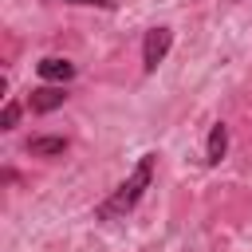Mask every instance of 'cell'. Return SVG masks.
Returning <instances> with one entry per match:
<instances>
[{
	"label": "cell",
	"mask_w": 252,
	"mask_h": 252,
	"mask_svg": "<svg viewBox=\"0 0 252 252\" xmlns=\"http://www.w3.org/2000/svg\"><path fill=\"white\" fill-rule=\"evenodd\" d=\"M35 71H39V79L43 83H67V79H75V63L71 59H59V55H47V59H39L35 63Z\"/></svg>",
	"instance_id": "4"
},
{
	"label": "cell",
	"mask_w": 252,
	"mask_h": 252,
	"mask_svg": "<svg viewBox=\"0 0 252 252\" xmlns=\"http://www.w3.org/2000/svg\"><path fill=\"white\" fill-rule=\"evenodd\" d=\"M28 154H32V158H63V154H67V138H59V134H51V138H32V142H28Z\"/></svg>",
	"instance_id": "6"
},
{
	"label": "cell",
	"mask_w": 252,
	"mask_h": 252,
	"mask_svg": "<svg viewBox=\"0 0 252 252\" xmlns=\"http://www.w3.org/2000/svg\"><path fill=\"white\" fill-rule=\"evenodd\" d=\"M16 122H20V102H8L0 114V130H16Z\"/></svg>",
	"instance_id": "7"
},
{
	"label": "cell",
	"mask_w": 252,
	"mask_h": 252,
	"mask_svg": "<svg viewBox=\"0 0 252 252\" xmlns=\"http://www.w3.org/2000/svg\"><path fill=\"white\" fill-rule=\"evenodd\" d=\"M228 4H240V0H228Z\"/></svg>",
	"instance_id": "9"
},
{
	"label": "cell",
	"mask_w": 252,
	"mask_h": 252,
	"mask_svg": "<svg viewBox=\"0 0 252 252\" xmlns=\"http://www.w3.org/2000/svg\"><path fill=\"white\" fill-rule=\"evenodd\" d=\"M55 4H87V8H106V12H114V8H118L114 0H55Z\"/></svg>",
	"instance_id": "8"
},
{
	"label": "cell",
	"mask_w": 252,
	"mask_h": 252,
	"mask_svg": "<svg viewBox=\"0 0 252 252\" xmlns=\"http://www.w3.org/2000/svg\"><path fill=\"white\" fill-rule=\"evenodd\" d=\"M63 102H67V91H63V87H55V83L35 87V91H32V98H28V106H32L35 114H51V110H59Z\"/></svg>",
	"instance_id": "3"
},
{
	"label": "cell",
	"mask_w": 252,
	"mask_h": 252,
	"mask_svg": "<svg viewBox=\"0 0 252 252\" xmlns=\"http://www.w3.org/2000/svg\"><path fill=\"white\" fill-rule=\"evenodd\" d=\"M154 169H158V154H142L138 158V165L130 169V177L94 209V217L98 220H118V217H126V213H134L138 209V201L146 197V189L154 185Z\"/></svg>",
	"instance_id": "1"
},
{
	"label": "cell",
	"mask_w": 252,
	"mask_h": 252,
	"mask_svg": "<svg viewBox=\"0 0 252 252\" xmlns=\"http://www.w3.org/2000/svg\"><path fill=\"white\" fill-rule=\"evenodd\" d=\"M224 154H228V126H224V122H213L209 142H205V161H209V165H220Z\"/></svg>",
	"instance_id": "5"
},
{
	"label": "cell",
	"mask_w": 252,
	"mask_h": 252,
	"mask_svg": "<svg viewBox=\"0 0 252 252\" xmlns=\"http://www.w3.org/2000/svg\"><path fill=\"white\" fill-rule=\"evenodd\" d=\"M169 47H173V32H169V28H150L146 39H142V71L154 75L158 63H165Z\"/></svg>",
	"instance_id": "2"
}]
</instances>
